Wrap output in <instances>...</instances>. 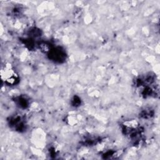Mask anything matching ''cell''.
<instances>
[{
    "label": "cell",
    "mask_w": 160,
    "mask_h": 160,
    "mask_svg": "<svg viewBox=\"0 0 160 160\" xmlns=\"http://www.w3.org/2000/svg\"><path fill=\"white\" fill-rule=\"evenodd\" d=\"M1 78L8 85H14L18 81V76L9 65H6L1 70Z\"/></svg>",
    "instance_id": "obj_1"
},
{
    "label": "cell",
    "mask_w": 160,
    "mask_h": 160,
    "mask_svg": "<svg viewBox=\"0 0 160 160\" xmlns=\"http://www.w3.org/2000/svg\"><path fill=\"white\" fill-rule=\"evenodd\" d=\"M49 58L56 62H61L65 59V52L60 48H53L51 50L49 49Z\"/></svg>",
    "instance_id": "obj_2"
},
{
    "label": "cell",
    "mask_w": 160,
    "mask_h": 160,
    "mask_svg": "<svg viewBox=\"0 0 160 160\" xmlns=\"http://www.w3.org/2000/svg\"><path fill=\"white\" fill-rule=\"evenodd\" d=\"M10 122L11 125L13 126L16 130L21 131L24 128V123L21 120V117H16L15 118H13L12 120H11Z\"/></svg>",
    "instance_id": "obj_3"
}]
</instances>
